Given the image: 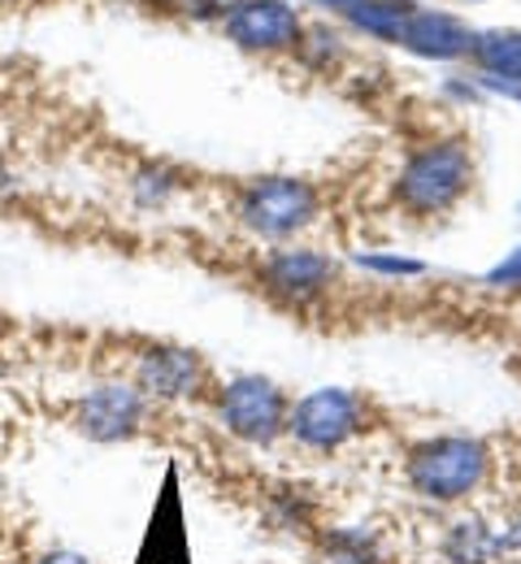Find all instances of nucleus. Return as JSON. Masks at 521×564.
<instances>
[{
  "instance_id": "15",
  "label": "nucleus",
  "mask_w": 521,
  "mask_h": 564,
  "mask_svg": "<svg viewBox=\"0 0 521 564\" xmlns=\"http://www.w3.org/2000/svg\"><path fill=\"white\" fill-rule=\"evenodd\" d=\"M313 4H326V9H357L361 0H313Z\"/></svg>"
},
{
  "instance_id": "11",
  "label": "nucleus",
  "mask_w": 521,
  "mask_h": 564,
  "mask_svg": "<svg viewBox=\"0 0 521 564\" xmlns=\"http://www.w3.org/2000/svg\"><path fill=\"white\" fill-rule=\"evenodd\" d=\"M474 53L491 74L521 78V31H487L474 35Z\"/></svg>"
},
{
  "instance_id": "9",
  "label": "nucleus",
  "mask_w": 521,
  "mask_h": 564,
  "mask_svg": "<svg viewBox=\"0 0 521 564\" xmlns=\"http://www.w3.org/2000/svg\"><path fill=\"white\" fill-rule=\"evenodd\" d=\"M200 382V360L192 352H178V348H156L140 360V387L149 395L161 400H178L187 391H196Z\"/></svg>"
},
{
  "instance_id": "6",
  "label": "nucleus",
  "mask_w": 521,
  "mask_h": 564,
  "mask_svg": "<svg viewBox=\"0 0 521 564\" xmlns=\"http://www.w3.org/2000/svg\"><path fill=\"white\" fill-rule=\"evenodd\" d=\"M144 422V400L135 387L127 382H105L96 387L83 409H78V430L96 443H118V438H131Z\"/></svg>"
},
{
  "instance_id": "7",
  "label": "nucleus",
  "mask_w": 521,
  "mask_h": 564,
  "mask_svg": "<svg viewBox=\"0 0 521 564\" xmlns=\"http://www.w3.org/2000/svg\"><path fill=\"white\" fill-rule=\"evenodd\" d=\"M226 26L239 44H252V48H287L300 35L296 9H287L279 0H243L230 9Z\"/></svg>"
},
{
  "instance_id": "2",
  "label": "nucleus",
  "mask_w": 521,
  "mask_h": 564,
  "mask_svg": "<svg viewBox=\"0 0 521 564\" xmlns=\"http://www.w3.org/2000/svg\"><path fill=\"white\" fill-rule=\"evenodd\" d=\"M469 183V156L460 143H439L417 152L400 174V200L417 213L447 209Z\"/></svg>"
},
{
  "instance_id": "1",
  "label": "nucleus",
  "mask_w": 521,
  "mask_h": 564,
  "mask_svg": "<svg viewBox=\"0 0 521 564\" xmlns=\"http://www.w3.org/2000/svg\"><path fill=\"white\" fill-rule=\"evenodd\" d=\"M487 474V452L474 438H435L409 456V482L426 499H460Z\"/></svg>"
},
{
  "instance_id": "13",
  "label": "nucleus",
  "mask_w": 521,
  "mask_h": 564,
  "mask_svg": "<svg viewBox=\"0 0 521 564\" xmlns=\"http://www.w3.org/2000/svg\"><path fill=\"white\" fill-rule=\"evenodd\" d=\"M487 282H491V286H521V243L487 274Z\"/></svg>"
},
{
  "instance_id": "4",
  "label": "nucleus",
  "mask_w": 521,
  "mask_h": 564,
  "mask_svg": "<svg viewBox=\"0 0 521 564\" xmlns=\"http://www.w3.org/2000/svg\"><path fill=\"white\" fill-rule=\"evenodd\" d=\"M357 425H361V404H357V395H348L339 387L304 395L287 417V430L304 447H339Z\"/></svg>"
},
{
  "instance_id": "14",
  "label": "nucleus",
  "mask_w": 521,
  "mask_h": 564,
  "mask_svg": "<svg viewBox=\"0 0 521 564\" xmlns=\"http://www.w3.org/2000/svg\"><path fill=\"white\" fill-rule=\"evenodd\" d=\"M35 564H91V561L78 556V552H48V556H40Z\"/></svg>"
},
{
  "instance_id": "10",
  "label": "nucleus",
  "mask_w": 521,
  "mask_h": 564,
  "mask_svg": "<svg viewBox=\"0 0 521 564\" xmlns=\"http://www.w3.org/2000/svg\"><path fill=\"white\" fill-rule=\"evenodd\" d=\"M330 274H335L330 261H326L322 252H308V248H287V252H279V257L265 265L270 286L287 291V295H308V291L326 286Z\"/></svg>"
},
{
  "instance_id": "3",
  "label": "nucleus",
  "mask_w": 521,
  "mask_h": 564,
  "mask_svg": "<svg viewBox=\"0 0 521 564\" xmlns=\"http://www.w3.org/2000/svg\"><path fill=\"white\" fill-rule=\"evenodd\" d=\"M222 422L248 443H270L283 422H287V404L283 391L265 378H239L222 391Z\"/></svg>"
},
{
  "instance_id": "8",
  "label": "nucleus",
  "mask_w": 521,
  "mask_h": 564,
  "mask_svg": "<svg viewBox=\"0 0 521 564\" xmlns=\"http://www.w3.org/2000/svg\"><path fill=\"white\" fill-rule=\"evenodd\" d=\"M395 40H404V44H409L413 53H422V57H460V53L474 48V35H469L452 13H435V9L409 13Z\"/></svg>"
},
{
  "instance_id": "12",
  "label": "nucleus",
  "mask_w": 521,
  "mask_h": 564,
  "mask_svg": "<svg viewBox=\"0 0 521 564\" xmlns=\"http://www.w3.org/2000/svg\"><path fill=\"white\" fill-rule=\"evenodd\" d=\"M357 261L378 274H422V261H409V257H357Z\"/></svg>"
},
{
  "instance_id": "5",
  "label": "nucleus",
  "mask_w": 521,
  "mask_h": 564,
  "mask_svg": "<svg viewBox=\"0 0 521 564\" xmlns=\"http://www.w3.org/2000/svg\"><path fill=\"white\" fill-rule=\"evenodd\" d=\"M313 209H317V200H313V187H308V183L270 178V183H261L257 192H248V200H243V221H248L252 230L270 235V239H283V235L300 230V226L313 217Z\"/></svg>"
}]
</instances>
